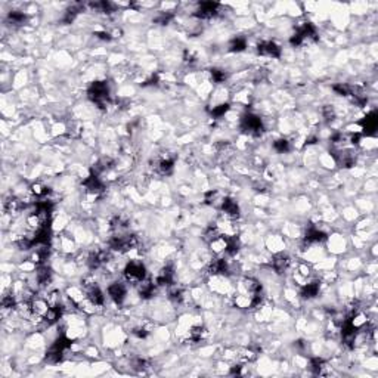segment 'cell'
<instances>
[{
	"instance_id": "cell-1",
	"label": "cell",
	"mask_w": 378,
	"mask_h": 378,
	"mask_svg": "<svg viewBox=\"0 0 378 378\" xmlns=\"http://www.w3.org/2000/svg\"><path fill=\"white\" fill-rule=\"evenodd\" d=\"M241 130L250 136H260L265 132V123L256 114H245L241 118Z\"/></svg>"
},
{
	"instance_id": "cell-2",
	"label": "cell",
	"mask_w": 378,
	"mask_h": 378,
	"mask_svg": "<svg viewBox=\"0 0 378 378\" xmlns=\"http://www.w3.org/2000/svg\"><path fill=\"white\" fill-rule=\"evenodd\" d=\"M123 276H124V279H126V282H127V284L138 285L141 281H144L146 278V269H145L142 262L130 260L127 265L124 266Z\"/></svg>"
},
{
	"instance_id": "cell-3",
	"label": "cell",
	"mask_w": 378,
	"mask_h": 378,
	"mask_svg": "<svg viewBox=\"0 0 378 378\" xmlns=\"http://www.w3.org/2000/svg\"><path fill=\"white\" fill-rule=\"evenodd\" d=\"M219 3H213V2H202L198 5V9L195 11V17L199 19H212L219 14Z\"/></svg>"
},
{
	"instance_id": "cell-4",
	"label": "cell",
	"mask_w": 378,
	"mask_h": 378,
	"mask_svg": "<svg viewBox=\"0 0 378 378\" xmlns=\"http://www.w3.org/2000/svg\"><path fill=\"white\" fill-rule=\"evenodd\" d=\"M108 296L115 305H121L126 300V296H127V288L123 282H112L108 287Z\"/></svg>"
},
{
	"instance_id": "cell-5",
	"label": "cell",
	"mask_w": 378,
	"mask_h": 378,
	"mask_svg": "<svg viewBox=\"0 0 378 378\" xmlns=\"http://www.w3.org/2000/svg\"><path fill=\"white\" fill-rule=\"evenodd\" d=\"M257 54L265 58H279L281 56V48L272 40L262 41L257 46Z\"/></svg>"
},
{
	"instance_id": "cell-6",
	"label": "cell",
	"mask_w": 378,
	"mask_h": 378,
	"mask_svg": "<svg viewBox=\"0 0 378 378\" xmlns=\"http://www.w3.org/2000/svg\"><path fill=\"white\" fill-rule=\"evenodd\" d=\"M270 266L276 273H285L291 268V259H289V256H287L284 253H278V254L273 256V259L270 262Z\"/></svg>"
},
{
	"instance_id": "cell-7",
	"label": "cell",
	"mask_w": 378,
	"mask_h": 378,
	"mask_svg": "<svg viewBox=\"0 0 378 378\" xmlns=\"http://www.w3.org/2000/svg\"><path fill=\"white\" fill-rule=\"evenodd\" d=\"M220 210L223 212V216H225L226 219L236 220L238 216H239V205H238V202H236L235 199L229 198V197L225 198V201H223Z\"/></svg>"
},
{
	"instance_id": "cell-8",
	"label": "cell",
	"mask_w": 378,
	"mask_h": 378,
	"mask_svg": "<svg viewBox=\"0 0 378 378\" xmlns=\"http://www.w3.org/2000/svg\"><path fill=\"white\" fill-rule=\"evenodd\" d=\"M24 207H25L24 201H22L21 198H18V197H9V198L5 199V202H3L5 213H8V215H11V216H15V215L21 213Z\"/></svg>"
},
{
	"instance_id": "cell-9",
	"label": "cell",
	"mask_w": 378,
	"mask_h": 378,
	"mask_svg": "<svg viewBox=\"0 0 378 378\" xmlns=\"http://www.w3.org/2000/svg\"><path fill=\"white\" fill-rule=\"evenodd\" d=\"M319 292H321V282L319 281H309L307 284L302 285L300 296L305 300H312V299L319 296Z\"/></svg>"
},
{
	"instance_id": "cell-10",
	"label": "cell",
	"mask_w": 378,
	"mask_h": 378,
	"mask_svg": "<svg viewBox=\"0 0 378 378\" xmlns=\"http://www.w3.org/2000/svg\"><path fill=\"white\" fill-rule=\"evenodd\" d=\"M377 114L375 112H371L368 115L363 117L362 123H360V130L366 135H372L377 129Z\"/></svg>"
},
{
	"instance_id": "cell-11",
	"label": "cell",
	"mask_w": 378,
	"mask_h": 378,
	"mask_svg": "<svg viewBox=\"0 0 378 378\" xmlns=\"http://www.w3.org/2000/svg\"><path fill=\"white\" fill-rule=\"evenodd\" d=\"M225 198H226V197H225L220 191H217V189H212V191H208V192L205 194V202H207L208 205H212V207H216V208H220V207H222Z\"/></svg>"
},
{
	"instance_id": "cell-12",
	"label": "cell",
	"mask_w": 378,
	"mask_h": 378,
	"mask_svg": "<svg viewBox=\"0 0 378 378\" xmlns=\"http://www.w3.org/2000/svg\"><path fill=\"white\" fill-rule=\"evenodd\" d=\"M25 21H27V17H25L24 12L12 11V12H9V15H8V22L12 24V25H22Z\"/></svg>"
},
{
	"instance_id": "cell-13",
	"label": "cell",
	"mask_w": 378,
	"mask_h": 378,
	"mask_svg": "<svg viewBox=\"0 0 378 378\" xmlns=\"http://www.w3.org/2000/svg\"><path fill=\"white\" fill-rule=\"evenodd\" d=\"M245 48H247V40L244 38V37H235L231 43H229V51L231 52H242V51H245Z\"/></svg>"
},
{
	"instance_id": "cell-14",
	"label": "cell",
	"mask_w": 378,
	"mask_h": 378,
	"mask_svg": "<svg viewBox=\"0 0 378 378\" xmlns=\"http://www.w3.org/2000/svg\"><path fill=\"white\" fill-rule=\"evenodd\" d=\"M229 109H231L229 104L222 102V104H217V105H215L212 109H210V114H212V117H215V118H222Z\"/></svg>"
},
{
	"instance_id": "cell-15",
	"label": "cell",
	"mask_w": 378,
	"mask_h": 378,
	"mask_svg": "<svg viewBox=\"0 0 378 378\" xmlns=\"http://www.w3.org/2000/svg\"><path fill=\"white\" fill-rule=\"evenodd\" d=\"M350 89H352V86L346 85V83H337V85L332 86V90H334L335 93L340 95V96H344V98H349V96H350Z\"/></svg>"
},
{
	"instance_id": "cell-16",
	"label": "cell",
	"mask_w": 378,
	"mask_h": 378,
	"mask_svg": "<svg viewBox=\"0 0 378 378\" xmlns=\"http://www.w3.org/2000/svg\"><path fill=\"white\" fill-rule=\"evenodd\" d=\"M273 148H275L276 152L285 154V152H288V151L291 149V144H289V141H287V139H278V141L273 142Z\"/></svg>"
},
{
	"instance_id": "cell-17",
	"label": "cell",
	"mask_w": 378,
	"mask_h": 378,
	"mask_svg": "<svg viewBox=\"0 0 378 378\" xmlns=\"http://www.w3.org/2000/svg\"><path fill=\"white\" fill-rule=\"evenodd\" d=\"M210 77H212V81H215V83H223L226 80V72L223 70L215 68L210 71Z\"/></svg>"
},
{
	"instance_id": "cell-18",
	"label": "cell",
	"mask_w": 378,
	"mask_h": 378,
	"mask_svg": "<svg viewBox=\"0 0 378 378\" xmlns=\"http://www.w3.org/2000/svg\"><path fill=\"white\" fill-rule=\"evenodd\" d=\"M138 339H146L148 337V334H149V331L146 329V328H144V326H136V328H133V331H132Z\"/></svg>"
}]
</instances>
